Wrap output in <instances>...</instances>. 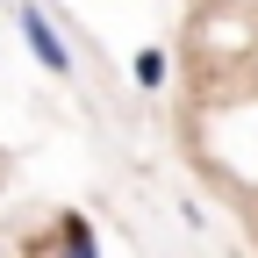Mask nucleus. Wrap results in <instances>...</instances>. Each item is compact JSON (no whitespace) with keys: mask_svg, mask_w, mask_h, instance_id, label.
Here are the masks:
<instances>
[{"mask_svg":"<svg viewBox=\"0 0 258 258\" xmlns=\"http://www.w3.org/2000/svg\"><path fill=\"white\" fill-rule=\"evenodd\" d=\"M129 79H137L144 93H158V86H165V79H172V57H165V50H158V43H144V50H137V64H129Z\"/></svg>","mask_w":258,"mask_h":258,"instance_id":"nucleus-3","label":"nucleus"},{"mask_svg":"<svg viewBox=\"0 0 258 258\" xmlns=\"http://www.w3.org/2000/svg\"><path fill=\"white\" fill-rule=\"evenodd\" d=\"M43 244H50V258H101V237H93V215L86 208H64Z\"/></svg>","mask_w":258,"mask_h":258,"instance_id":"nucleus-2","label":"nucleus"},{"mask_svg":"<svg viewBox=\"0 0 258 258\" xmlns=\"http://www.w3.org/2000/svg\"><path fill=\"white\" fill-rule=\"evenodd\" d=\"M15 29H22V43L29 50H36V64H43V72H72V50H64V36H57V29H50V15L36 8V0H22V8H15Z\"/></svg>","mask_w":258,"mask_h":258,"instance_id":"nucleus-1","label":"nucleus"}]
</instances>
